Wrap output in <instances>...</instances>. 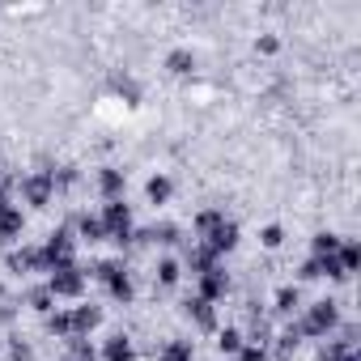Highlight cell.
I'll list each match as a JSON object with an SVG mask.
<instances>
[{
	"instance_id": "cell-1",
	"label": "cell",
	"mask_w": 361,
	"mask_h": 361,
	"mask_svg": "<svg viewBox=\"0 0 361 361\" xmlns=\"http://www.w3.org/2000/svg\"><path fill=\"white\" fill-rule=\"evenodd\" d=\"M98 221H102L106 238H115V243H128V238H132V213H128L123 200H106V209H102Z\"/></svg>"
},
{
	"instance_id": "cell-2",
	"label": "cell",
	"mask_w": 361,
	"mask_h": 361,
	"mask_svg": "<svg viewBox=\"0 0 361 361\" xmlns=\"http://www.w3.org/2000/svg\"><path fill=\"white\" fill-rule=\"evenodd\" d=\"M81 289H85V272H81L77 264L56 268L51 281H47V293H51V298H81Z\"/></svg>"
},
{
	"instance_id": "cell-3",
	"label": "cell",
	"mask_w": 361,
	"mask_h": 361,
	"mask_svg": "<svg viewBox=\"0 0 361 361\" xmlns=\"http://www.w3.org/2000/svg\"><path fill=\"white\" fill-rule=\"evenodd\" d=\"M336 319H340V310H336V302H314L310 310H306V319H302V336H323V331H331L336 327Z\"/></svg>"
},
{
	"instance_id": "cell-4",
	"label": "cell",
	"mask_w": 361,
	"mask_h": 361,
	"mask_svg": "<svg viewBox=\"0 0 361 361\" xmlns=\"http://www.w3.org/2000/svg\"><path fill=\"white\" fill-rule=\"evenodd\" d=\"M94 276H98V281H106L111 298H119V302H128V298H132V281H128V272H123V268H119L115 259L98 264V268H94Z\"/></svg>"
},
{
	"instance_id": "cell-5",
	"label": "cell",
	"mask_w": 361,
	"mask_h": 361,
	"mask_svg": "<svg viewBox=\"0 0 361 361\" xmlns=\"http://www.w3.org/2000/svg\"><path fill=\"white\" fill-rule=\"evenodd\" d=\"M73 264V238H68V230H60V234H51V243L43 247V268H68Z\"/></svg>"
},
{
	"instance_id": "cell-6",
	"label": "cell",
	"mask_w": 361,
	"mask_h": 361,
	"mask_svg": "<svg viewBox=\"0 0 361 361\" xmlns=\"http://www.w3.org/2000/svg\"><path fill=\"white\" fill-rule=\"evenodd\" d=\"M200 243H204V247H209L213 255H221V251H234V243H238V226L221 217V221H217V226H213V230H209V234L200 238Z\"/></svg>"
},
{
	"instance_id": "cell-7",
	"label": "cell",
	"mask_w": 361,
	"mask_h": 361,
	"mask_svg": "<svg viewBox=\"0 0 361 361\" xmlns=\"http://www.w3.org/2000/svg\"><path fill=\"white\" fill-rule=\"evenodd\" d=\"M22 192H26V200H30V204H47V200H51V192H56V183H51V170H43V174H30L26 183H22Z\"/></svg>"
},
{
	"instance_id": "cell-8",
	"label": "cell",
	"mask_w": 361,
	"mask_h": 361,
	"mask_svg": "<svg viewBox=\"0 0 361 361\" xmlns=\"http://www.w3.org/2000/svg\"><path fill=\"white\" fill-rule=\"evenodd\" d=\"M68 323H73V336H85L102 323V310L98 306H77V310H68Z\"/></svg>"
},
{
	"instance_id": "cell-9",
	"label": "cell",
	"mask_w": 361,
	"mask_h": 361,
	"mask_svg": "<svg viewBox=\"0 0 361 361\" xmlns=\"http://www.w3.org/2000/svg\"><path fill=\"white\" fill-rule=\"evenodd\" d=\"M226 289H230V281H226V272H221V268H213V272H204V276H200V298H204V302H217Z\"/></svg>"
},
{
	"instance_id": "cell-10",
	"label": "cell",
	"mask_w": 361,
	"mask_h": 361,
	"mask_svg": "<svg viewBox=\"0 0 361 361\" xmlns=\"http://www.w3.org/2000/svg\"><path fill=\"white\" fill-rule=\"evenodd\" d=\"M22 234V209H5V213H0V243H13Z\"/></svg>"
},
{
	"instance_id": "cell-11",
	"label": "cell",
	"mask_w": 361,
	"mask_h": 361,
	"mask_svg": "<svg viewBox=\"0 0 361 361\" xmlns=\"http://www.w3.org/2000/svg\"><path fill=\"white\" fill-rule=\"evenodd\" d=\"M188 264H192V272H196V276H204V272H213V268H217V255H213V251L200 243V247L188 255Z\"/></svg>"
},
{
	"instance_id": "cell-12",
	"label": "cell",
	"mask_w": 361,
	"mask_h": 361,
	"mask_svg": "<svg viewBox=\"0 0 361 361\" xmlns=\"http://www.w3.org/2000/svg\"><path fill=\"white\" fill-rule=\"evenodd\" d=\"M336 259H340V272L348 276V272H357V264H361V247H357V243H340Z\"/></svg>"
},
{
	"instance_id": "cell-13",
	"label": "cell",
	"mask_w": 361,
	"mask_h": 361,
	"mask_svg": "<svg viewBox=\"0 0 361 361\" xmlns=\"http://www.w3.org/2000/svg\"><path fill=\"white\" fill-rule=\"evenodd\" d=\"M145 192H149V200H153V204H166V200H170V192H174V183H170L166 174H153Z\"/></svg>"
},
{
	"instance_id": "cell-14",
	"label": "cell",
	"mask_w": 361,
	"mask_h": 361,
	"mask_svg": "<svg viewBox=\"0 0 361 361\" xmlns=\"http://www.w3.org/2000/svg\"><path fill=\"white\" fill-rule=\"evenodd\" d=\"M98 183H102L106 200H119V192H123V174H119V170H111V166H106V170L98 174Z\"/></svg>"
},
{
	"instance_id": "cell-15",
	"label": "cell",
	"mask_w": 361,
	"mask_h": 361,
	"mask_svg": "<svg viewBox=\"0 0 361 361\" xmlns=\"http://www.w3.org/2000/svg\"><path fill=\"white\" fill-rule=\"evenodd\" d=\"M9 268H13V272L43 268V251H13V255H9Z\"/></svg>"
},
{
	"instance_id": "cell-16",
	"label": "cell",
	"mask_w": 361,
	"mask_h": 361,
	"mask_svg": "<svg viewBox=\"0 0 361 361\" xmlns=\"http://www.w3.org/2000/svg\"><path fill=\"white\" fill-rule=\"evenodd\" d=\"M188 310L196 314V323H200V327H213V323H217V314H213V302H204V298H192V302H188Z\"/></svg>"
},
{
	"instance_id": "cell-17",
	"label": "cell",
	"mask_w": 361,
	"mask_h": 361,
	"mask_svg": "<svg viewBox=\"0 0 361 361\" xmlns=\"http://www.w3.org/2000/svg\"><path fill=\"white\" fill-rule=\"evenodd\" d=\"M106 361H132V344L123 336H111L106 340Z\"/></svg>"
},
{
	"instance_id": "cell-18",
	"label": "cell",
	"mask_w": 361,
	"mask_h": 361,
	"mask_svg": "<svg viewBox=\"0 0 361 361\" xmlns=\"http://www.w3.org/2000/svg\"><path fill=\"white\" fill-rule=\"evenodd\" d=\"M77 230H81V238H90V243H102V238H106V230H102V221H98V217H81V226H77Z\"/></svg>"
},
{
	"instance_id": "cell-19",
	"label": "cell",
	"mask_w": 361,
	"mask_h": 361,
	"mask_svg": "<svg viewBox=\"0 0 361 361\" xmlns=\"http://www.w3.org/2000/svg\"><path fill=\"white\" fill-rule=\"evenodd\" d=\"M47 331H56V336H68V340H73V323H68V310H56V314H47Z\"/></svg>"
},
{
	"instance_id": "cell-20",
	"label": "cell",
	"mask_w": 361,
	"mask_h": 361,
	"mask_svg": "<svg viewBox=\"0 0 361 361\" xmlns=\"http://www.w3.org/2000/svg\"><path fill=\"white\" fill-rule=\"evenodd\" d=\"M161 361H192V344H188V340H174V344H166Z\"/></svg>"
},
{
	"instance_id": "cell-21",
	"label": "cell",
	"mask_w": 361,
	"mask_h": 361,
	"mask_svg": "<svg viewBox=\"0 0 361 361\" xmlns=\"http://www.w3.org/2000/svg\"><path fill=\"white\" fill-rule=\"evenodd\" d=\"M166 64H170L174 73H192V68H196V56H192V51H170Z\"/></svg>"
},
{
	"instance_id": "cell-22",
	"label": "cell",
	"mask_w": 361,
	"mask_h": 361,
	"mask_svg": "<svg viewBox=\"0 0 361 361\" xmlns=\"http://www.w3.org/2000/svg\"><path fill=\"white\" fill-rule=\"evenodd\" d=\"M336 251H340L336 234H314V255H336Z\"/></svg>"
},
{
	"instance_id": "cell-23",
	"label": "cell",
	"mask_w": 361,
	"mask_h": 361,
	"mask_svg": "<svg viewBox=\"0 0 361 361\" xmlns=\"http://www.w3.org/2000/svg\"><path fill=\"white\" fill-rule=\"evenodd\" d=\"M217 344H221V353H238V348H243V331H234V327H226Z\"/></svg>"
},
{
	"instance_id": "cell-24",
	"label": "cell",
	"mask_w": 361,
	"mask_h": 361,
	"mask_svg": "<svg viewBox=\"0 0 361 361\" xmlns=\"http://www.w3.org/2000/svg\"><path fill=\"white\" fill-rule=\"evenodd\" d=\"M157 281H161V285H174V281H178V264H174V259H161V264H157Z\"/></svg>"
},
{
	"instance_id": "cell-25",
	"label": "cell",
	"mask_w": 361,
	"mask_h": 361,
	"mask_svg": "<svg viewBox=\"0 0 361 361\" xmlns=\"http://www.w3.org/2000/svg\"><path fill=\"white\" fill-rule=\"evenodd\" d=\"M259 243H264V247H272V251H276V247H281V243H285V230H281V226H268V230H264V234H259Z\"/></svg>"
},
{
	"instance_id": "cell-26",
	"label": "cell",
	"mask_w": 361,
	"mask_h": 361,
	"mask_svg": "<svg viewBox=\"0 0 361 361\" xmlns=\"http://www.w3.org/2000/svg\"><path fill=\"white\" fill-rule=\"evenodd\" d=\"M51 302H56V298H51L47 289H35V293H30V306H35V310H43V314H51Z\"/></svg>"
},
{
	"instance_id": "cell-27",
	"label": "cell",
	"mask_w": 361,
	"mask_h": 361,
	"mask_svg": "<svg viewBox=\"0 0 361 361\" xmlns=\"http://www.w3.org/2000/svg\"><path fill=\"white\" fill-rule=\"evenodd\" d=\"M293 306H298V289H289V285H285V289L276 293V310H293Z\"/></svg>"
},
{
	"instance_id": "cell-28",
	"label": "cell",
	"mask_w": 361,
	"mask_h": 361,
	"mask_svg": "<svg viewBox=\"0 0 361 361\" xmlns=\"http://www.w3.org/2000/svg\"><path fill=\"white\" fill-rule=\"evenodd\" d=\"M238 353H243V361H268V357H264V348H259V344H251V348H238Z\"/></svg>"
},
{
	"instance_id": "cell-29",
	"label": "cell",
	"mask_w": 361,
	"mask_h": 361,
	"mask_svg": "<svg viewBox=\"0 0 361 361\" xmlns=\"http://www.w3.org/2000/svg\"><path fill=\"white\" fill-rule=\"evenodd\" d=\"M302 281H319V264H314V259L302 264Z\"/></svg>"
},
{
	"instance_id": "cell-30",
	"label": "cell",
	"mask_w": 361,
	"mask_h": 361,
	"mask_svg": "<svg viewBox=\"0 0 361 361\" xmlns=\"http://www.w3.org/2000/svg\"><path fill=\"white\" fill-rule=\"evenodd\" d=\"M13 361H30V348L26 344H13Z\"/></svg>"
},
{
	"instance_id": "cell-31",
	"label": "cell",
	"mask_w": 361,
	"mask_h": 361,
	"mask_svg": "<svg viewBox=\"0 0 361 361\" xmlns=\"http://www.w3.org/2000/svg\"><path fill=\"white\" fill-rule=\"evenodd\" d=\"M336 361H357V353H353V348H348V353H340V357H336Z\"/></svg>"
},
{
	"instance_id": "cell-32",
	"label": "cell",
	"mask_w": 361,
	"mask_h": 361,
	"mask_svg": "<svg viewBox=\"0 0 361 361\" xmlns=\"http://www.w3.org/2000/svg\"><path fill=\"white\" fill-rule=\"evenodd\" d=\"M5 209H9V196H5V192H0V213H5Z\"/></svg>"
}]
</instances>
